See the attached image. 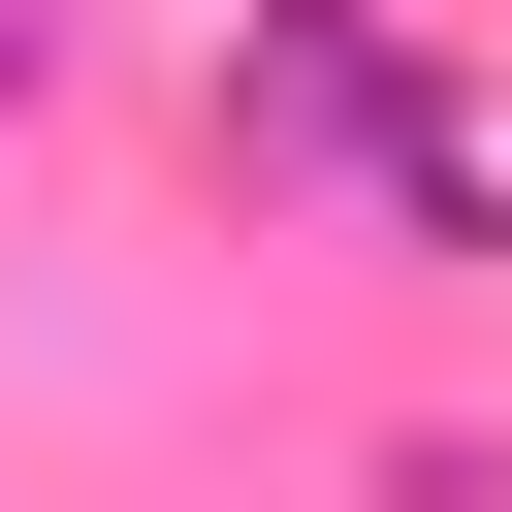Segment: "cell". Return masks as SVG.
<instances>
[{
    "label": "cell",
    "mask_w": 512,
    "mask_h": 512,
    "mask_svg": "<svg viewBox=\"0 0 512 512\" xmlns=\"http://www.w3.org/2000/svg\"><path fill=\"white\" fill-rule=\"evenodd\" d=\"M224 128H256V160H416V96H384V32H320V0H288V32L224 64Z\"/></svg>",
    "instance_id": "obj_1"
}]
</instances>
